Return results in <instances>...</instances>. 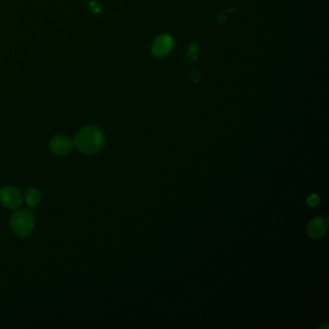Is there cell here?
<instances>
[{"instance_id":"obj_2","label":"cell","mask_w":329,"mask_h":329,"mask_svg":"<svg viewBox=\"0 0 329 329\" xmlns=\"http://www.w3.org/2000/svg\"><path fill=\"white\" fill-rule=\"evenodd\" d=\"M11 228L15 235L24 237L29 236L35 224V218L29 210H20L11 216Z\"/></svg>"},{"instance_id":"obj_3","label":"cell","mask_w":329,"mask_h":329,"mask_svg":"<svg viewBox=\"0 0 329 329\" xmlns=\"http://www.w3.org/2000/svg\"><path fill=\"white\" fill-rule=\"evenodd\" d=\"M0 203L1 205L10 210H16L22 204L21 191L14 186H4L0 189Z\"/></svg>"},{"instance_id":"obj_5","label":"cell","mask_w":329,"mask_h":329,"mask_svg":"<svg viewBox=\"0 0 329 329\" xmlns=\"http://www.w3.org/2000/svg\"><path fill=\"white\" fill-rule=\"evenodd\" d=\"M172 47H173L172 38L167 35H162L154 41L153 52L155 56L162 57L170 52L172 50Z\"/></svg>"},{"instance_id":"obj_7","label":"cell","mask_w":329,"mask_h":329,"mask_svg":"<svg viewBox=\"0 0 329 329\" xmlns=\"http://www.w3.org/2000/svg\"><path fill=\"white\" fill-rule=\"evenodd\" d=\"M25 203L29 207H36L41 201V193L37 188H29L24 194Z\"/></svg>"},{"instance_id":"obj_6","label":"cell","mask_w":329,"mask_h":329,"mask_svg":"<svg viewBox=\"0 0 329 329\" xmlns=\"http://www.w3.org/2000/svg\"><path fill=\"white\" fill-rule=\"evenodd\" d=\"M326 231V221L321 218L317 217L310 221L307 228L308 235L312 238H319L324 235Z\"/></svg>"},{"instance_id":"obj_8","label":"cell","mask_w":329,"mask_h":329,"mask_svg":"<svg viewBox=\"0 0 329 329\" xmlns=\"http://www.w3.org/2000/svg\"><path fill=\"white\" fill-rule=\"evenodd\" d=\"M308 203L311 206H316L319 203V197L317 195H312L309 197Z\"/></svg>"},{"instance_id":"obj_4","label":"cell","mask_w":329,"mask_h":329,"mask_svg":"<svg viewBox=\"0 0 329 329\" xmlns=\"http://www.w3.org/2000/svg\"><path fill=\"white\" fill-rule=\"evenodd\" d=\"M73 142L66 135H58L52 138L51 141V150L52 153L58 155L69 154L72 151Z\"/></svg>"},{"instance_id":"obj_1","label":"cell","mask_w":329,"mask_h":329,"mask_svg":"<svg viewBox=\"0 0 329 329\" xmlns=\"http://www.w3.org/2000/svg\"><path fill=\"white\" fill-rule=\"evenodd\" d=\"M103 134L96 127H86L80 130L74 137L73 145L85 154H95L103 148Z\"/></svg>"}]
</instances>
